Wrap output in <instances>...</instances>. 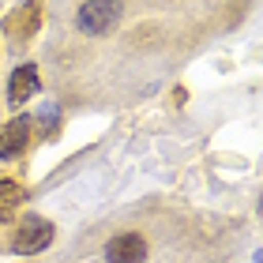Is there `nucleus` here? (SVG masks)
Here are the masks:
<instances>
[{"mask_svg": "<svg viewBox=\"0 0 263 263\" xmlns=\"http://www.w3.org/2000/svg\"><path fill=\"white\" fill-rule=\"evenodd\" d=\"M117 19H121V4H117V0H87V4L79 8V15H76L83 34H105Z\"/></svg>", "mask_w": 263, "mask_h": 263, "instance_id": "obj_1", "label": "nucleus"}, {"mask_svg": "<svg viewBox=\"0 0 263 263\" xmlns=\"http://www.w3.org/2000/svg\"><path fill=\"white\" fill-rule=\"evenodd\" d=\"M49 245H53V222L27 214V222H23L19 233H15V252L34 256V252H42V248H49Z\"/></svg>", "mask_w": 263, "mask_h": 263, "instance_id": "obj_2", "label": "nucleus"}, {"mask_svg": "<svg viewBox=\"0 0 263 263\" xmlns=\"http://www.w3.org/2000/svg\"><path fill=\"white\" fill-rule=\"evenodd\" d=\"M105 259L109 263H143L147 259V241L139 233H117L105 245Z\"/></svg>", "mask_w": 263, "mask_h": 263, "instance_id": "obj_3", "label": "nucleus"}, {"mask_svg": "<svg viewBox=\"0 0 263 263\" xmlns=\"http://www.w3.org/2000/svg\"><path fill=\"white\" fill-rule=\"evenodd\" d=\"M30 117H15L0 128V158H19L27 151V139H30Z\"/></svg>", "mask_w": 263, "mask_h": 263, "instance_id": "obj_4", "label": "nucleus"}, {"mask_svg": "<svg viewBox=\"0 0 263 263\" xmlns=\"http://www.w3.org/2000/svg\"><path fill=\"white\" fill-rule=\"evenodd\" d=\"M30 94H38V68H34V64H23V68H15V71H11L8 98L19 105V102H27Z\"/></svg>", "mask_w": 263, "mask_h": 263, "instance_id": "obj_5", "label": "nucleus"}, {"mask_svg": "<svg viewBox=\"0 0 263 263\" xmlns=\"http://www.w3.org/2000/svg\"><path fill=\"white\" fill-rule=\"evenodd\" d=\"M0 199H4V203H15V199H23V188H19L15 181H0Z\"/></svg>", "mask_w": 263, "mask_h": 263, "instance_id": "obj_6", "label": "nucleus"}]
</instances>
